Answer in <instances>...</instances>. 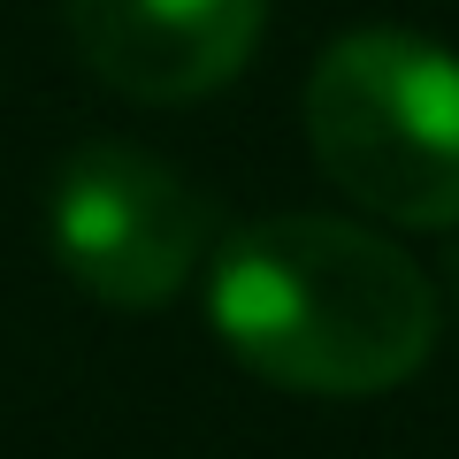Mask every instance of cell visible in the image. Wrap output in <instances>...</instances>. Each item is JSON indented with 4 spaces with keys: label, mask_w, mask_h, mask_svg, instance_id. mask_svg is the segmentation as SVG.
<instances>
[{
    "label": "cell",
    "mask_w": 459,
    "mask_h": 459,
    "mask_svg": "<svg viewBox=\"0 0 459 459\" xmlns=\"http://www.w3.org/2000/svg\"><path fill=\"white\" fill-rule=\"evenodd\" d=\"M207 322L283 391L376 398L429 360L437 299L376 230L337 214H268L207 261Z\"/></svg>",
    "instance_id": "1"
},
{
    "label": "cell",
    "mask_w": 459,
    "mask_h": 459,
    "mask_svg": "<svg viewBox=\"0 0 459 459\" xmlns=\"http://www.w3.org/2000/svg\"><path fill=\"white\" fill-rule=\"evenodd\" d=\"M261 16L268 0H69L84 69L146 108L222 92L261 47Z\"/></svg>",
    "instance_id": "4"
},
{
    "label": "cell",
    "mask_w": 459,
    "mask_h": 459,
    "mask_svg": "<svg viewBox=\"0 0 459 459\" xmlns=\"http://www.w3.org/2000/svg\"><path fill=\"white\" fill-rule=\"evenodd\" d=\"M47 238L69 283L100 307H153L184 291V276L207 261L214 207L184 169L123 138H92L62 161L47 192Z\"/></svg>",
    "instance_id": "3"
},
{
    "label": "cell",
    "mask_w": 459,
    "mask_h": 459,
    "mask_svg": "<svg viewBox=\"0 0 459 459\" xmlns=\"http://www.w3.org/2000/svg\"><path fill=\"white\" fill-rule=\"evenodd\" d=\"M307 138L329 184L406 230L459 222V62L413 31H344L307 77Z\"/></svg>",
    "instance_id": "2"
}]
</instances>
